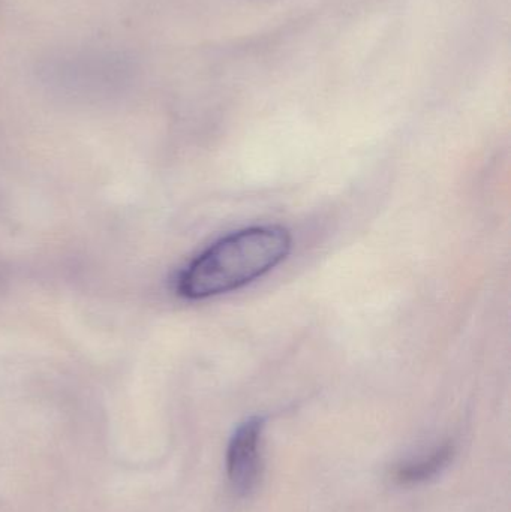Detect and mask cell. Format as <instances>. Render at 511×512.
<instances>
[{
    "mask_svg": "<svg viewBox=\"0 0 511 512\" xmlns=\"http://www.w3.org/2000/svg\"><path fill=\"white\" fill-rule=\"evenodd\" d=\"M293 249V237L281 225L236 231L195 256L176 280L186 300H207L237 291L281 265Z\"/></svg>",
    "mask_w": 511,
    "mask_h": 512,
    "instance_id": "cell-1",
    "label": "cell"
},
{
    "mask_svg": "<svg viewBox=\"0 0 511 512\" xmlns=\"http://www.w3.org/2000/svg\"><path fill=\"white\" fill-rule=\"evenodd\" d=\"M263 429V418H249L237 427L228 445V480L239 495H249L260 481Z\"/></svg>",
    "mask_w": 511,
    "mask_h": 512,
    "instance_id": "cell-2",
    "label": "cell"
},
{
    "mask_svg": "<svg viewBox=\"0 0 511 512\" xmlns=\"http://www.w3.org/2000/svg\"><path fill=\"white\" fill-rule=\"evenodd\" d=\"M453 454H455L453 445L446 444L443 447H438L429 456L420 457V459L399 466L396 469V480L401 484H407V486L425 483L447 468L450 460L453 459Z\"/></svg>",
    "mask_w": 511,
    "mask_h": 512,
    "instance_id": "cell-3",
    "label": "cell"
}]
</instances>
